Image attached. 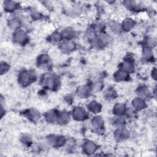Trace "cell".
Masks as SVG:
<instances>
[{"label": "cell", "instance_id": "cell-1", "mask_svg": "<svg viewBox=\"0 0 157 157\" xmlns=\"http://www.w3.org/2000/svg\"><path fill=\"white\" fill-rule=\"evenodd\" d=\"M37 78L36 73L33 71H21L18 75V82L23 86H27L33 83Z\"/></svg>", "mask_w": 157, "mask_h": 157}, {"label": "cell", "instance_id": "cell-2", "mask_svg": "<svg viewBox=\"0 0 157 157\" xmlns=\"http://www.w3.org/2000/svg\"><path fill=\"white\" fill-rule=\"evenodd\" d=\"M41 82L44 86L51 90L57 89L60 84L59 78L55 75L50 74L44 75L41 79Z\"/></svg>", "mask_w": 157, "mask_h": 157}, {"label": "cell", "instance_id": "cell-3", "mask_svg": "<svg viewBox=\"0 0 157 157\" xmlns=\"http://www.w3.org/2000/svg\"><path fill=\"white\" fill-rule=\"evenodd\" d=\"M66 143V139L60 135L52 134L47 137V144L53 147H61Z\"/></svg>", "mask_w": 157, "mask_h": 157}, {"label": "cell", "instance_id": "cell-4", "mask_svg": "<svg viewBox=\"0 0 157 157\" xmlns=\"http://www.w3.org/2000/svg\"><path fill=\"white\" fill-rule=\"evenodd\" d=\"M71 116L75 121H82L87 119L88 114L85 109L82 107L77 106L72 109Z\"/></svg>", "mask_w": 157, "mask_h": 157}, {"label": "cell", "instance_id": "cell-5", "mask_svg": "<svg viewBox=\"0 0 157 157\" xmlns=\"http://www.w3.org/2000/svg\"><path fill=\"white\" fill-rule=\"evenodd\" d=\"M12 39L15 43L19 45H25L28 40V36L25 31L19 29L14 31Z\"/></svg>", "mask_w": 157, "mask_h": 157}, {"label": "cell", "instance_id": "cell-6", "mask_svg": "<svg viewBox=\"0 0 157 157\" xmlns=\"http://www.w3.org/2000/svg\"><path fill=\"white\" fill-rule=\"evenodd\" d=\"M91 127L94 132H101L104 129V121L102 118L100 116L96 115L94 117L90 122Z\"/></svg>", "mask_w": 157, "mask_h": 157}, {"label": "cell", "instance_id": "cell-7", "mask_svg": "<svg viewBox=\"0 0 157 157\" xmlns=\"http://www.w3.org/2000/svg\"><path fill=\"white\" fill-rule=\"evenodd\" d=\"M82 150L84 153L88 155H91L98 150V145L93 141L88 140L83 143Z\"/></svg>", "mask_w": 157, "mask_h": 157}, {"label": "cell", "instance_id": "cell-8", "mask_svg": "<svg viewBox=\"0 0 157 157\" xmlns=\"http://www.w3.org/2000/svg\"><path fill=\"white\" fill-rule=\"evenodd\" d=\"M76 44L72 40H64L60 44V48L66 53H70L76 49Z\"/></svg>", "mask_w": 157, "mask_h": 157}, {"label": "cell", "instance_id": "cell-9", "mask_svg": "<svg viewBox=\"0 0 157 157\" xmlns=\"http://www.w3.org/2000/svg\"><path fill=\"white\" fill-rule=\"evenodd\" d=\"M91 91L92 88L90 86H88V85H80L77 88L76 93L80 98L86 99L90 96Z\"/></svg>", "mask_w": 157, "mask_h": 157}, {"label": "cell", "instance_id": "cell-10", "mask_svg": "<svg viewBox=\"0 0 157 157\" xmlns=\"http://www.w3.org/2000/svg\"><path fill=\"white\" fill-rule=\"evenodd\" d=\"M129 132L126 129L124 126L117 128L114 132V138L117 141H121L128 138Z\"/></svg>", "mask_w": 157, "mask_h": 157}, {"label": "cell", "instance_id": "cell-11", "mask_svg": "<svg viewBox=\"0 0 157 157\" xmlns=\"http://www.w3.org/2000/svg\"><path fill=\"white\" fill-rule=\"evenodd\" d=\"M120 69H122L129 74H131L134 71V61L130 58L124 59V61L120 64Z\"/></svg>", "mask_w": 157, "mask_h": 157}, {"label": "cell", "instance_id": "cell-12", "mask_svg": "<svg viewBox=\"0 0 157 157\" xmlns=\"http://www.w3.org/2000/svg\"><path fill=\"white\" fill-rule=\"evenodd\" d=\"M24 115L32 121H36L40 118V113L37 110L31 108L26 110L24 112Z\"/></svg>", "mask_w": 157, "mask_h": 157}, {"label": "cell", "instance_id": "cell-13", "mask_svg": "<svg viewBox=\"0 0 157 157\" xmlns=\"http://www.w3.org/2000/svg\"><path fill=\"white\" fill-rule=\"evenodd\" d=\"M50 64V57L47 54L39 55L37 59V65L42 68H47Z\"/></svg>", "mask_w": 157, "mask_h": 157}, {"label": "cell", "instance_id": "cell-14", "mask_svg": "<svg viewBox=\"0 0 157 157\" xmlns=\"http://www.w3.org/2000/svg\"><path fill=\"white\" fill-rule=\"evenodd\" d=\"M150 91L148 88L145 85H141L136 90L137 97L140 98L144 100L147 99L150 96Z\"/></svg>", "mask_w": 157, "mask_h": 157}, {"label": "cell", "instance_id": "cell-15", "mask_svg": "<svg viewBox=\"0 0 157 157\" xmlns=\"http://www.w3.org/2000/svg\"><path fill=\"white\" fill-rule=\"evenodd\" d=\"M134 25H135V22L134 20L131 18L127 17L123 20L120 26H121V29L123 31L125 32H128L133 29Z\"/></svg>", "mask_w": 157, "mask_h": 157}, {"label": "cell", "instance_id": "cell-16", "mask_svg": "<svg viewBox=\"0 0 157 157\" xmlns=\"http://www.w3.org/2000/svg\"><path fill=\"white\" fill-rule=\"evenodd\" d=\"M114 80L117 82H124L128 80L129 78V74L122 69H119L117 71L114 75Z\"/></svg>", "mask_w": 157, "mask_h": 157}, {"label": "cell", "instance_id": "cell-17", "mask_svg": "<svg viewBox=\"0 0 157 157\" xmlns=\"http://www.w3.org/2000/svg\"><path fill=\"white\" fill-rule=\"evenodd\" d=\"M131 104L133 108L138 111L144 109L147 106L145 100L139 97H136L134 99H133L131 102Z\"/></svg>", "mask_w": 157, "mask_h": 157}, {"label": "cell", "instance_id": "cell-18", "mask_svg": "<svg viewBox=\"0 0 157 157\" xmlns=\"http://www.w3.org/2000/svg\"><path fill=\"white\" fill-rule=\"evenodd\" d=\"M71 115H70L68 112L65 111L58 112V118L57 122L59 124L64 125L68 123L70 121Z\"/></svg>", "mask_w": 157, "mask_h": 157}, {"label": "cell", "instance_id": "cell-19", "mask_svg": "<svg viewBox=\"0 0 157 157\" xmlns=\"http://www.w3.org/2000/svg\"><path fill=\"white\" fill-rule=\"evenodd\" d=\"M60 33L64 40H72L76 34L75 30L71 27L64 28Z\"/></svg>", "mask_w": 157, "mask_h": 157}, {"label": "cell", "instance_id": "cell-20", "mask_svg": "<svg viewBox=\"0 0 157 157\" xmlns=\"http://www.w3.org/2000/svg\"><path fill=\"white\" fill-rule=\"evenodd\" d=\"M58 112L55 110H50L44 114V118L48 123H55L57 122Z\"/></svg>", "mask_w": 157, "mask_h": 157}, {"label": "cell", "instance_id": "cell-21", "mask_svg": "<svg viewBox=\"0 0 157 157\" xmlns=\"http://www.w3.org/2000/svg\"><path fill=\"white\" fill-rule=\"evenodd\" d=\"M87 109L89 112L94 114H98L101 111L102 105L99 102L96 101H92L87 104Z\"/></svg>", "mask_w": 157, "mask_h": 157}, {"label": "cell", "instance_id": "cell-22", "mask_svg": "<svg viewBox=\"0 0 157 157\" xmlns=\"http://www.w3.org/2000/svg\"><path fill=\"white\" fill-rule=\"evenodd\" d=\"M112 111L115 116H123L126 113L127 110L124 104L117 103L113 106Z\"/></svg>", "mask_w": 157, "mask_h": 157}, {"label": "cell", "instance_id": "cell-23", "mask_svg": "<svg viewBox=\"0 0 157 157\" xmlns=\"http://www.w3.org/2000/svg\"><path fill=\"white\" fill-rule=\"evenodd\" d=\"M142 58L146 61H151L154 59V54L151 48L145 47L142 51Z\"/></svg>", "mask_w": 157, "mask_h": 157}, {"label": "cell", "instance_id": "cell-24", "mask_svg": "<svg viewBox=\"0 0 157 157\" xmlns=\"http://www.w3.org/2000/svg\"><path fill=\"white\" fill-rule=\"evenodd\" d=\"M4 9L7 12H13L16 10L18 7L17 2L12 1H6L4 2Z\"/></svg>", "mask_w": 157, "mask_h": 157}, {"label": "cell", "instance_id": "cell-25", "mask_svg": "<svg viewBox=\"0 0 157 157\" xmlns=\"http://www.w3.org/2000/svg\"><path fill=\"white\" fill-rule=\"evenodd\" d=\"M7 25L10 28L15 31L20 29L21 25V21L20 18L17 17H12L8 20Z\"/></svg>", "mask_w": 157, "mask_h": 157}, {"label": "cell", "instance_id": "cell-26", "mask_svg": "<svg viewBox=\"0 0 157 157\" xmlns=\"http://www.w3.org/2000/svg\"><path fill=\"white\" fill-rule=\"evenodd\" d=\"M125 120L123 118V116H115L113 118L112 121V126H115L116 128L124 127L125 124Z\"/></svg>", "mask_w": 157, "mask_h": 157}, {"label": "cell", "instance_id": "cell-27", "mask_svg": "<svg viewBox=\"0 0 157 157\" xmlns=\"http://www.w3.org/2000/svg\"><path fill=\"white\" fill-rule=\"evenodd\" d=\"M63 40V37L60 32H53L48 36V40L52 43L60 42Z\"/></svg>", "mask_w": 157, "mask_h": 157}, {"label": "cell", "instance_id": "cell-28", "mask_svg": "<svg viewBox=\"0 0 157 157\" xmlns=\"http://www.w3.org/2000/svg\"><path fill=\"white\" fill-rule=\"evenodd\" d=\"M104 93H105L104 95H105V98L109 99V100L114 99H115V98L117 96V92L113 89V87H109V88H107V89L105 91Z\"/></svg>", "mask_w": 157, "mask_h": 157}, {"label": "cell", "instance_id": "cell-29", "mask_svg": "<svg viewBox=\"0 0 157 157\" xmlns=\"http://www.w3.org/2000/svg\"><path fill=\"white\" fill-rule=\"evenodd\" d=\"M20 140L25 145H30L32 143L31 137L27 134H24L21 135L20 137Z\"/></svg>", "mask_w": 157, "mask_h": 157}, {"label": "cell", "instance_id": "cell-30", "mask_svg": "<svg viewBox=\"0 0 157 157\" xmlns=\"http://www.w3.org/2000/svg\"><path fill=\"white\" fill-rule=\"evenodd\" d=\"M10 69V66L5 61H1L0 64V73L3 75L8 72Z\"/></svg>", "mask_w": 157, "mask_h": 157}, {"label": "cell", "instance_id": "cell-31", "mask_svg": "<svg viewBox=\"0 0 157 157\" xmlns=\"http://www.w3.org/2000/svg\"><path fill=\"white\" fill-rule=\"evenodd\" d=\"M102 83L101 82L98 81L94 83L92 86V90L95 91H99L102 90Z\"/></svg>", "mask_w": 157, "mask_h": 157}, {"label": "cell", "instance_id": "cell-32", "mask_svg": "<svg viewBox=\"0 0 157 157\" xmlns=\"http://www.w3.org/2000/svg\"><path fill=\"white\" fill-rule=\"evenodd\" d=\"M31 16L33 18V20H39L41 18V14L36 10L32 11L31 12Z\"/></svg>", "mask_w": 157, "mask_h": 157}, {"label": "cell", "instance_id": "cell-33", "mask_svg": "<svg viewBox=\"0 0 157 157\" xmlns=\"http://www.w3.org/2000/svg\"><path fill=\"white\" fill-rule=\"evenodd\" d=\"M151 77L153 80H156V68H153V69H152L151 72Z\"/></svg>", "mask_w": 157, "mask_h": 157}]
</instances>
